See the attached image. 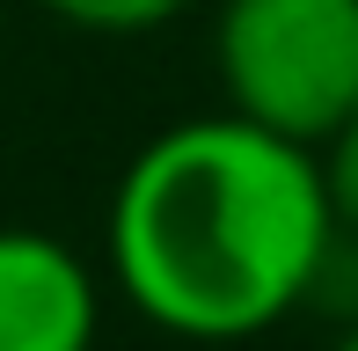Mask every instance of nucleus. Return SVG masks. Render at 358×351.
Here are the masks:
<instances>
[{
	"instance_id": "obj_3",
	"label": "nucleus",
	"mask_w": 358,
	"mask_h": 351,
	"mask_svg": "<svg viewBox=\"0 0 358 351\" xmlns=\"http://www.w3.org/2000/svg\"><path fill=\"white\" fill-rule=\"evenodd\" d=\"M103 285L73 242L0 227V351H95Z\"/></svg>"
},
{
	"instance_id": "obj_2",
	"label": "nucleus",
	"mask_w": 358,
	"mask_h": 351,
	"mask_svg": "<svg viewBox=\"0 0 358 351\" xmlns=\"http://www.w3.org/2000/svg\"><path fill=\"white\" fill-rule=\"evenodd\" d=\"M213 73L234 117L322 147L358 117V0H220Z\"/></svg>"
},
{
	"instance_id": "obj_6",
	"label": "nucleus",
	"mask_w": 358,
	"mask_h": 351,
	"mask_svg": "<svg viewBox=\"0 0 358 351\" xmlns=\"http://www.w3.org/2000/svg\"><path fill=\"white\" fill-rule=\"evenodd\" d=\"M336 351H358V315H351L344 329H336Z\"/></svg>"
},
{
	"instance_id": "obj_5",
	"label": "nucleus",
	"mask_w": 358,
	"mask_h": 351,
	"mask_svg": "<svg viewBox=\"0 0 358 351\" xmlns=\"http://www.w3.org/2000/svg\"><path fill=\"white\" fill-rule=\"evenodd\" d=\"M322 183H329V205H336V227L358 234V117L344 124V132L322 139Z\"/></svg>"
},
{
	"instance_id": "obj_4",
	"label": "nucleus",
	"mask_w": 358,
	"mask_h": 351,
	"mask_svg": "<svg viewBox=\"0 0 358 351\" xmlns=\"http://www.w3.org/2000/svg\"><path fill=\"white\" fill-rule=\"evenodd\" d=\"M44 15H59L66 29H88V37H146V29L176 22L198 0H37Z\"/></svg>"
},
{
	"instance_id": "obj_1",
	"label": "nucleus",
	"mask_w": 358,
	"mask_h": 351,
	"mask_svg": "<svg viewBox=\"0 0 358 351\" xmlns=\"http://www.w3.org/2000/svg\"><path fill=\"white\" fill-rule=\"evenodd\" d=\"M103 234L139 322L183 344H249L307 308L336 205L315 147L213 110L132 154Z\"/></svg>"
}]
</instances>
